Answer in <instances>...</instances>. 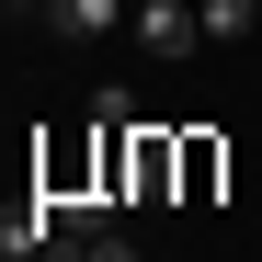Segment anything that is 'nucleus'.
I'll return each mask as SVG.
<instances>
[{
	"label": "nucleus",
	"instance_id": "4",
	"mask_svg": "<svg viewBox=\"0 0 262 262\" xmlns=\"http://www.w3.org/2000/svg\"><path fill=\"white\" fill-rule=\"evenodd\" d=\"M80 262H137V251H125L114 228H92V239H80Z\"/></svg>",
	"mask_w": 262,
	"mask_h": 262
},
{
	"label": "nucleus",
	"instance_id": "1",
	"mask_svg": "<svg viewBox=\"0 0 262 262\" xmlns=\"http://www.w3.org/2000/svg\"><path fill=\"white\" fill-rule=\"evenodd\" d=\"M137 46L148 57H194L205 46V12H194V0H137Z\"/></svg>",
	"mask_w": 262,
	"mask_h": 262
},
{
	"label": "nucleus",
	"instance_id": "3",
	"mask_svg": "<svg viewBox=\"0 0 262 262\" xmlns=\"http://www.w3.org/2000/svg\"><path fill=\"white\" fill-rule=\"evenodd\" d=\"M205 34H262V0H194Z\"/></svg>",
	"mask_w": 262,
	"mask_h": 262
},
{
	"label": "nucleus",
	"instance_id": "2",
	"mask_svg": "<svg viewBox=\"0 0 262 262\" xmlns=\"http://www.w3.org/2000/svg\"><path fill=\"white\" fill-rule=\"evenodd\" d=\"M46 23L69 34V46H92V34H114V23H137V0H46Z\"/></svg>",
	"mask_w": 262,
	"mask_h": 262
}]
</instances>
